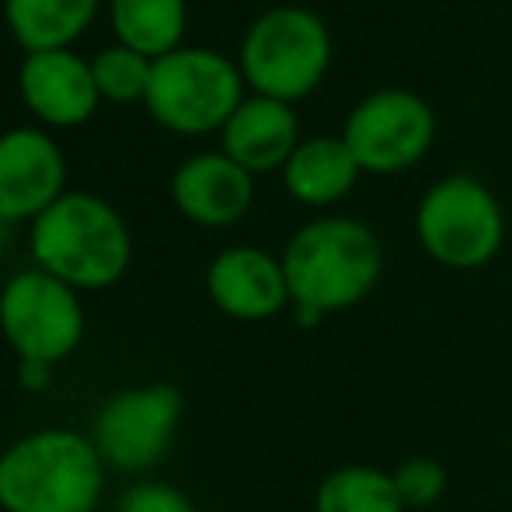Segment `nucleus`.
I'll use <instances>...</instances> for the list:
<instances>
[{
	"instance_id": "f257e3e1",
	"label": "nucleus",
	"mask_w": 512,
	"mask_h": 512,
	"mask_svg": "<svg viewBox=\"0 0 512 512\" xmlns=\"http://www.w3.org/2000/svg\"><path fill=\"white\" fill-rule=\"evenodd\" d=\"M283 272L293 307L324 317L370 297L384 272V248L363 220L321 216L290 237Z\"/></svg>"
},
{
	"instance_id": "f03ea898",
	"label": "nucleus",
	"mask_w": 512,
	"mask_h": 512,
	"mask_svg": "<svg viewBox=\"0 0 512 512\" xmlns=\"http://www.w3.org/2000/svg\"><path fill=\"white\" fill-rule=\"evenodd\" d=\"M105 492V464L91 436L42 429L0 453L4 512H95Z\"/></svg>"
},
{
	"instance_id": "7ed1b4c3",
	"label": "nucleus",
	"mask_w": 512,
	"mask_h": 512,
	"mask_svg": "<svg viewBox=\"0 0 512 512\" xmlns=\"http://www.w3.org/2000/svg\"><path fill=\"white\" fill-rule=\"evenodd\" d=\"M32 255L42 272L74 290H105L126 276L133 237L105 199L70 192L35 216Z\"/></svg>"
},
{
	"instance_id": "20e7f679",
	"label": "nucleus",
	"mask_w": 512,
	"mask_h": 512,
	"mask_svg": "<svg viewBox=\"0 0 512 512\" xmlns=\"http://www.w3.org/2000/svg\"><path fill=\"white\" fill-rule=\"evenodd\" d=\"M331 67V32L307 7H276L248 28L241 74L262 98L297 102L324 81Z\"/></svg>"
},
{
	"instance_id": "39448f33",
	"label": "nucleus",
	"mask_w": 512,
	"mask_h": 512,
	"mask_svg": "<svg viewBox=\"0 0 512 512\" xmlns=\"http://www.w3.org/2000/svg\"><path fill=\"white\" fill-rule=\"evenodd\" d=\"M415 237L432 262L471 272L488 265L506 241V213L488 185L471 175L436 182L415 209Z\"/></svg>"
},
{
	"instance_id": "423d86ee",
	"label": "nucleus",
	"mask_w": 512,
	"mask_h": 512,
	"mask_svg": "<svg viewBox=\"0 0 512 512\" xmlns=\"http://www.w3.org/2000/svg\"><path fill=\"white\" fill-rule=\"evenodd\" d=\"M244 74L213 49H175L154 60L147 108L164 129L185 136L227 126L241 108Z\"/></svg>"
},
{
	"instance_id": "0eeeda50",
	"label": "nucleus",
	"mask_w": 512,
	"mask_h": 512,
	"mask_svg": "<svg viewBox=\"0 0 512 512\" xmlns=\"http://www.w3.org/2000/svg\"><path fill=\"white\" fill-rule=\"evenodd\" d=\"M0 331L21 363L56 366L84 338L81 297L42 269L18 272L0 290Z\"/></svg>"
},
{
	"instance_id": "6e6552de",
	"label": "nucleus",
	"mask_w": 512,
	"mask_h": 512,
	"mask_svg": "<svg viewBox=\"0 0 512 512\" xmlns=\"http://www.w3.org/2000/svg\"><path fill=\"white\" fill-rule=\"evenodd\" d=\"M185 398L171 384H147L115 391L98 408L91 443L105 467L115 471H150L171 450L182 422Z\"/></svg>"
},
{
	"instance_id": "1a4fd4ad",
	"label": "nucleus",
	"mask_w": 512,
	"mask_h": 512,
	"mask_svg": "<svg viewBox=\"0 0 512 512\" xmlns=\"http://www.w3.org/2000/svg\"><path fill=\"white\" fill-rule=\"evenodd\" d=\"M342 140L363 171L398 175L429 154L436 140V115L415 91L387 88L352 108Z\"/></svg>"
},
{
	"instance_id": "9d476101",
	"label": "nucleus",
	"mask_w": 512,
	"mask_h": 512,
	"mask_svg": "<svg viewBox=\"0 0 512 512\" xmlns=\"http://www.w3.org/2000/svg\"><path fill=\"white\" fill-rule=\"evenodd\" d=\"M63 154L39 129L0 136V216L11 223L42 216L63 196Z\"/></svg>"
},
{
	"instance_id": "9b49d317",
	"label": "nucleus",
	"mask_w": 512,
	"mask_h": 512,
	"mask_svg": "<svg viewBox=\"0 0 512 512\" xmlns=\"http://www.w3.org/2000/svg\"><path fill=\"white\" fill-rule=\"evenodd\" d=\"M209 300L234 321H269L283 314L290 300L283 258L262 248H227L213 258L206 272Z\"/></svg>"
},
{
	"instance_id": "f8f14e48",
	"label": "nucleus",
	"mask_w": 512,
	"mask_h": 512,
	"mask_svg": "<svg viewBox=\"0 0 512 512\" xmlns=\"http://www.w3.org/2000/svg\"><path fill=\"white\" fill-rule=\"evenodd\" d=\"M21 98L49 126H81L98 108L95 70L70 49L28 53L21 63Z\"/></svg>"
},
{
	"instance_id": "ddd939ff",
	"label": "nucleus",
	"mask_w": 512,
	"mask_h": 512,
	"mask_svg": "<svg viewBox=\"0 0 512 512\" xmlns=\"http://www.w3.org/2000/svg\"><path fill=\"white\" fill-rule=\"evenodd\" d=\"M171 199L192 223L230 227L248 213L255 182L251 171H244L227 154H196L171 178Z\"/></svg>"
},
{
	"instance_id": "4468645a",
	"label": "nucleus",
	"mask_w": 512,
	"mask_h": 512,
	"mask_svg": "<svg viewBox=\"0 0 512 512\" xmlns=\"http://www.w3.org/2000/svg\"><path fill=\"white\" fill-rule=\"evenodd\" d=\"M297 133V115L286 102L262 95L244 98L241 108L223 126V154L241 164L244 171H251V175L286 168L293 150L300 147Z\"/></svg>"
},
{
	"instance_id": "2eb2a0df",
	"label": "nucleus",
	"mask_w": 512,
	"mask_h": 512,
	"mask_svg": "<svg viewBox=\"0 0 512 512\" xmlns=\"http://www.w3.org/2000/svg\"><path fill=\"white\" fill-rule=\"evenodd\" d=\"M363 168L356 164L352 150L342 136H314L304 140L286 161L283 178L286 189L304 206H331L356 189Z\"/></svg>"
},
{
	"instance_id": "dca6fc26",
	"label": "nucleus",
	"mask_w": 512,
	"mask_h": 512,
	"mask_svg": "<svg viewBox=\"0 0 512 512\" xmlns=\"http://www.w3.org/2000/svg\"><path fill=\"white\" fill-rule=\"evenodd\" d=\"M98 0H7L4 14L28 53L67 49L91 25Z\"/></svg>"
},
{
	"instance_id": "f3484780",
	"label": "nucleus",
	"mask_w": 512,
	"mask_h": 512,
	"mask_svg": "<svg viewBox=\"0 0 512 512\" xmlns=\"http://www.w3.org/2000/svg\"><path fill=\"white\" fill-rule=\"evenodd\" d=\"M185 0H112V25L126 49L161 60L185 35Z\"/></svg>"
},
{
	"instance_id": "a211bd4d",
	"label": "nucleus",
	"mask_w": 512,
	"mask_h": 512,
	"mask_svg": "<svg viewBox=\"0 0 512 512\" xmlns=\"http://www.w3.org/2000/svg\"><path fill=\"white\" fill-rule=\"evenodd\" d=\"M314 512H408L398 499L391 471L370 464H345L321 478Z\"/></svg>"
},
{
	"instance_id": "6ab92c4d",
	"label": "nucleus",
	"mask_w": 512,
	"mask_h": 512,
	"mask_svg": "<svg viewBox=\"0 0 512 512\" xmlns=\"http://www.w3.org/2000/svg\"><path fill=\"white\" fill-rule=\"evenodd\" d=\"M91 70H95L98 91L108 102H136V98H147L154 60H147V56L133 53L126 46H112L95 56Z\"/></svg>"
},
{
	"instance_id": "aec40b11",
	"label": "nucleus",
	"mask_w": 512,
	"mask_h": 512,
	"mask_svg": "<svg viewBox=\"0 0 512 512\" xmlns=\"http://www.w3.org/2000/svg\"><path fill=\"white\" fill-rule=\"evenodd\" d=\"M398 499L405 509H432L443 502L446 488H450V474L436 457H408L391 471Z\"/></svg>"
},
{
	"instance_id": "412c9836",
	"label": "nucleus",
	"mask_w": 512,
	"mask_h": 512,
	"mask_svg": "<svg viewBox=\"0 0 512 512\" xmlns=\"http://www.w3.org/2000/svg\"><path fill=\"white\" fill-rule=\"evenodd\" d=\"M115 512H196L192 499L164 481H136L122 492Z\"/></svg>"
},
{
	"instance_id": "4be33fe9",
	"label": "nucleus",
	"mask_w": 512,
	"mask_h": 512,
	"mask_svg": "<svg viewBox=\"0 0 512 512\" xmlns=\"http://www.w3.org/2000/svg\"><path fill=\"white\" fill-rule=\"evenodd\" d=\"M18 380H21V387H25V391H42V387H49V380H53V366H46V363H21Z\"/></svg>"
},
{
	"instance_id": "5701e85b",
	"label": "nucleus",
	"mask_w": 512,
	"mask_h": 512,
	"mask_svg": "<svg viewBox=\"0 0 512 512\" xmlns=\"http://www.w3.org/2000/svg\"><path fill=\"white\" fill-rule=\"evenodd\" d=\"M7 241H11V220H4V216H0V251L7 248Z\"/></svg>"
}]
</instances>
